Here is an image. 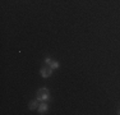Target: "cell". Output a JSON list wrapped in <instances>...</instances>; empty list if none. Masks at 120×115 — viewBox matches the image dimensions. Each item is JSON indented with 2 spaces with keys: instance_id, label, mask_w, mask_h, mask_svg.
<instances>
[{
  "instance_id": "obj_7",
  "label": "cell",
  "mask_w": 120,
  "mask_h": 115,
  "mask_svg": "<svg viewBox=\"0 0 120 115\" xmlns=\"http://www.w3.org/2000/svg\"><path fill=\"white\" fill-rule=\"evenodd\" d=\"M118 114H119V115H120V110H119V111H118Z\"/></svg>"
},
{
  "instance_id": "obj_1",
  "label": "cell",
  "mask_w": 120,
  "mask_h": 115,
  "mask_svg": "<svg viewBox=\"0 0 120 115\" xmlns=\"http://www.w3.org/2000/svg\"><path fill=\"white\" fill-rule=\"evenodd\" d=\"M37 100L40 102H46L50 100V92H49V88L42 87L37 91Z\"/></svg>"
},
{
  "instance_id": "obj_3",
  "label": "cell",
  "mask_w": 120,
  "mask_h": 115,
  "mask_svg": "<svg viewBox=\"0 0 120 115\" xmlns=\"http://www.w3.org/2000/svg\"><path fill=\"white\" fill-rule=\"evenodd\" d=\"M37 110H38L40 114H45V113H46V111L49 110V105H47L46 102H42V104H40V105H38Z\"/></svg>"
},
{
  "instance_id": "obj_2",
  "label": "cell",
  "mask_w": 120,
  "mask_h": 115,
  "mask_svg": "<svg viewBox=\"0 0 120 115\" xmlns=\"http://www.w3.org/2000/svg\"><path fill=\"white\" fill-rule=\"evenodd\" d=\"M51 74H52V69L51 68H42L41 69V76L44 77V78H49Z\"/></svg>"
},
{
  "instance_id": "obj_6",
  "label": "cell",
  "mask_w": 120,
  "mask_h": 115,
  "mask_svg": "<svg viewBox=\"0 0 120 115\" xmlns=\"http://www.w3.org/2000/svg\"><path fill=\"white\" fill-rule=\"evenodd\" d=\"M51 61H52V59H51V58H50V56H47V58H46V59H45V63H46V64H47V65H49V64H50V63H51Z\"/></svg>"
},
{
  "instance_id": "obj_4",
  "label": "cell",
  "mask_w": 120,
  "mask_h": 115,
  "mask_svg": "<svg viewBox=\"0 0 120 115\" xmlns=\"http://www.w3.org/2000/svg\"><path fill=\"white\" fill-rule=\"evenodd\" d=\"M37 107H38V100H33V101L30 102V106H28L30 110H35Z\"/></svg>"
},
{
  "instance_id": "obj_5",
  "label": "cell",
  "mask_w": 120,
  "mask_h": 115,
  "mask_svg": "<svg viewBox=\"0 0 120 115\" xmlns=\"http://www.w3.org/2000/svg\"><path fill=\"white\" fill-rule=\"evenodd\" d=\"M49 65H50V68L52 69V70H54V69H58V68H59V61H56V60H52V61H51Z\"/></svg>"
}]
</instances>
